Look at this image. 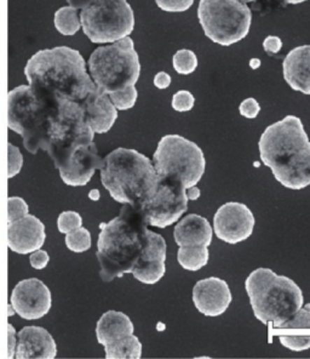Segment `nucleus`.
I'll return each mask as SVG.
<instances>
[{
	"mask_svg": "<svg viewBox=\"0 0 310 359\" xmlns=\"http://www.w3.org/2000/svg\"><path fill=\"white\" fill-rule=\"evenodd\" d=\"M8 126L21 135L23 146L31 154L39 149L54 153L79 134L87 123L80 104L55 101L29 86L8 94Z\"/></svg>",
	"mask_w": 310,
	"mask_h": 359,
	"instance_id": "nucleus-1",
	"label": "nucleus"
},
{
	"mask_svg": "<svg viewBox=\"0 0 310 359\" xmlns=\"http://www.w3.org/2000/svg\"><path fill=\"white\" fill-rule=\"evenodd\" d=\"M31 89L55 101L81 104L99 89L80 53L67 46L41 50L24 68Z\"/></svg>",
	"mask_w": 310,
	"mask_h": 359,
	"instance_id": "nucleus-2",
	"label": "nucleus"
},
{
	"mask_svg": "<svg viewBox=\"0 0 310 359\" xmlns=\"http://www.w3.org/2000/svg\"><path fill=\"white\" fill-rule=\"evenodd\" d=\"M260 156L276 181L286 189L301 191L310 184V141L296 116H286L262 134Z\"/></svg>",
	"mask_w": 310,
	"mask_h": 359,
	"instance_id": "nucleus-3",
	"label": "nucleus"
},
{
	"mask_svg": "<svg viewBox=\"0 0 310 359\" xmlns=\"http://www.w3.org/2000/svg\"><path fill=\"white\" fill-rule=\"evenodd\" d=\"M97 252L99 277L108 283L131 273L143 252L148 224L139 208L124 204L120 214L99 224Z\"/></svg>",
	"mask_w": 310,
	"mask_h": 359,
	"instance_id": "nucleus-4",
	"label": "nucleus"
},
{
	"mask_svg": "<svg viewBox=\"0 0 310 359\" xmlns=\"http://www.w3.org/2000/svg\"><path fill=\"white\" fill-rule=\"evenodd\" d=\"M101 181L118 203L140 207L157 184L153 162L130 149H117L104 158Z\"/></svg>",
	"mask_w": 310,
	"mask_h": 359,
	"instance_id": "nucleus-5",
	"label": "nucleus"
},
{
	"mask_svg": "<svg viewBox=\"0 0 310 359\" xmlns=\"http://www.w3.org/2000/svg\"><path fill=\"white\" fill-rule=\"evenodd\" d=\"M245 289L252 310L260 322L280 329L304 304L301 287L286 276L270 269H257L250 273Z\"/></svg>",
	"mask_w": 310,
	"mask_h": 359,
	"instance_id": "nucleus-6",
	"label": "nucleus"
},
{
	"mask_svg": "<svg viewBox=\"0 0 310 359\" xmlns=\"http://www.w3.org/2000/svg\"><path fill=\"white\" fill-rule=\"evenodd\" d=\"M89 71L96 86L104 94L135 86L141 74V62L130 36L94 50L89 59Z\"/></svg>",
	"mask_w": 310,
	"mask_h": 359,
	"instance_id": "nucleus-7",
	"label": "nucleus"
},
{
	"mask_svg": "<svg viewBox=\"0 0 310 359\" xmlns=\"http://www.w3.org/2000/svg\"><path fill=\"white\" fill-rule=\"evenodd\" d=\"M198 18L205 36L222 46L243 41L251 28V10L240 0H200Z\"/></svg>",
	"mask_w": 310,
	"mask_h": 359,
	"instance_id": "nucleus-8",
	"label": "nucleus"
},
{
	"mask_svg": "<svg viewBox=\"0 0 310 359\" xmlns=\"http://www.w3.org/2000/svg\"><path fill=\"white\" fill-rule=\"evenodd\" d=\"M152 162L157 175L176 176L185 189L197 186L206 168L202 149L181 135H165L162 137Z\"/></svg>",
	"mask_w": 310,
	"mask_h": 359,
	"instance_id": "nucleus-9",
	"label": "nucleus"
},
{
	"mask_svg": "<svg viewBox=\"0 0 310 359\" xmlns=\"http://www.w3.org/2000/svg\"><path fill=\"white\" fill-rule=\"evenodd\" d=\"M80 23L92 43H114L130 36L135 15L126 0H91L81 9Z\"/></svg>",
	"mask_w": 310,
	"mask_h": 359,
	"instance_id": "nucleus-10",
	"label": "nucleus"
},
{
	"mask_svg": "<svg viewBox=\"0 0 310 359\" xmlns=\"http://www.w3.org/2000/svg\"><path fill=\"white\" fill-rule=\"evenodd\" d=\"M187 189L176 176L157 175V184L141 203V212L148 226L167 229L180 220L188 209Z\"/></svg>",
	"mask_w": 310,
	"mask_h": 359,
	"instance_id": "nucleus-11",
	"label": "nucleus"
},
{
	"mask_svg": "<svg viewBox=\"0 0 310 359\" xmlns=\"http://www.w3.org/2000/svg\"><path fill=\"white\" fill-rule=\"evenodd\" d=\"M255 224V216L248 205L238 202L225 203L215 214L213 231L220 241L238 244L251 237Z\"/></svg>",
	"mask_w": 310,
	"mask_h": 359,
	"instance_id": "nucleus-12",
	"label": "nucleus"
},
{
	"mask_svg": "<svg viewBox=\"0 0 310 359\" xmlns=\"http://www.w3.org/2000/svg\"><path fill=\"white\" fill-rule=\"evenodd\" d=\"M52 305L51 292L41 280L28 278L21 280L11 294V309L21 318L36 320L45 317Z\"/></svg>",
	"mask_w": 310,
	"mask_h": 359,
	"instance_id": "nucleus-13",
	"label": "nucleus"
},
{
	"mask_svg": "<svg viewBox=\"0 0 310 359\" xmlns=\"http://www.w3.org/2000/svg\"><path fill=\"white\" fill-rule=\"evenodd\" d=\"M104 159L99 157L94 142L81 144L68 156L57 168L64 184L73 187L85 186L90 182L94 171L101 170Z\"/></svg>",
	"mask_w": 310,
	"mask_h": 359,
	"instance_id": "nucleus-14",
	"label": "nucleus"
},
{
	"mask_svg": "<svg viewBox=\"0 0 310 359\" xmlns=\"http://www.w3.org/2000/svg\"><path fill=\"white\" fill-rule=\"evenodd\" d=\"M233 297L230 285L217 277L202 279L193 287V302L206 317H218L228 310Z\"/></svg>",
	"mask_w": 310,
	"mask_h": 359,
	"instance_id": "nucleus-15",
	"label": "nucleus"
},
{
	"mask_svg": "<svg viewBox=\"0 0 310 359\" xmlns=\"http://www.w3.org/2000/svg\"><path fill=\"white\" fill-rule=\"evenodd\" d=\"M45 238V226L36 216L28 214L8 224V247L21 255L41 249Z\"/></svg>",
	"mask_w": 310,
	"mask_h": 359,
	"instance_id": "nucleus-16",
	"label": "nucleus"
},
{
	"mask_svg": "<svg viewBox=\"0 0 310 359\" xmlns=\"http://www.w3.org/2000/svg\"><path fill=\"white\" fill-rule=\"evenodd\" d=\"M57 346L54 337L41 327H24L18 332L15 357L17 359H54Z\"/></svg>",
	"mask_w": 310,
	"mask_h": 359,
	"instance_id": "nucleus-17",
	"label": "nucleus"
},
{
	"mask_svg": "<svg viewBox=\"0 0 310 359\" xmlns=\"http://www.w3.org/2000/svg\"><path fill=\"white\" fill-rule=\"evenodd\" d=\"M85 121L94 134H106L117 121L118 109L114 107L108 94L97 89L81 104Z\"/></svg>",
	"mask_w": 310,
	"mask_h": 359,
	"instance_id": "nucleus-18",
	"label": "nucleus"
},
{
	"mask_svg": "<svg viewBox=\"0 0 310 359\" xmlns=\"http://www.w3.org/2000/svg\"><path fill=\"white\" fill-rule=\"evenodd\" d=\"M283 79L291 89L310 95V45L297 46L283 62Z\"/></svg>",
	"mask_w": 310,
	"mask_h": 359,
	"instance_id": "nucleus-19",
	"label": "nucleus"
},
{
	"mask_svg": "<svg viewBox=\"0 0 310 359\" xmlns=\"http://www.w3.org/2000/svg\"><path fill=\"white\" fill-rule=\"evenodd\" d=\"M213 229L205 217L189 214L176 224L174 238L178 247H210Z\"/></svg>",
	"mask_w": 310,
	"mask_h": 359,
	"instance_id": "nucleus-20",
	"label": "nucleus"
},
{
	"mask_svg": "<svg viewBox=\"0 0 310 359\" xmlns=\"http://www.w3.org/2000/svg\"><path fill=\"white\" fill-rule=\"evenodd\" d=\"M135 332L134 323L122 312L108 311L102 314L96 325V337L99 345L108 346L132 335Z\"/></svg>",
	"mask_w": 310,
	"mask_h": 359,
	"instance_id": "nucleus-21",
	"label": "nucleus"
},
{
	"mask_svg": "<svg viewBox=\"0 0 310 359\" xmlns=\"http://www.w3.org/2000/svg\"><path fill=\"white\" fill-rule=\"evenodd\" d=\"M107 359H140L142 357V344L134 334L124 337L112 345L104 346Z\"/></svg>",
	"mask_w": 310,
	"mask_h": 359,
	"instance_id": "nucleus-22",
	"label": "nucleus"
},
{
	"mask_svg": "<svg viewBox=\"0 0 310 359\" xmlns=\"http://www.w3.org/2000/svg\"><path fill=\"white\" fill-rule=\"evenodd\" d=\"M209 247H180L177 261L182 269L187 271H199L209 264Z\"/></svg>",
	"mask_w": 310,
	"mask_h": 359,
	"instance_id": "nucleus-23",
	"label": "nucleus"
},
{
	"mask_svg": "<svg viewBox=\"0 0 310 359\" xmlns=\"http://www.w3.org/2000/svg\"><path fill=\"white\" fill-rule=\"evenodd\" d=\"M153 261H167V242L162 236L148 229L143 252L137 264Z\"/></svg>",
	"mask_w": 310,
	"mask_h": 359,
	"instance_id": "nucleus-24",
	"label": "nucleus"
},
{
	"mask_svg": "<svg viewBox=\"0 0 310 359\" xmlns=\"http://www.w3.org/2000/svg\"><path fill=\"white\" fill-rule=\"evenodd\" d=\"M55 27L63 36H74L80 28V16L73 6H63L55 14Z\"/></svg>",
	"mask_w": 310,
	"mask_h": 359,
	"instance_id": "nucleus-25",
	"label": "nucleus"
},
{
	"mask_svg": "<svg viewBox=\"0 0 310 359\" xmlns=\"http://www.w3.org/2000/svg\"><path fill=\"white\" fill-rule=\"evenodd\" d=\"M167 266L165 261H153V262H141L132 269V276L141 283L155 284L165 276Z\"/></svg>",
	"mask_w": 310,
	"mask_h": 359,
	"instance_id": "nucleus-26",
	"label": "nucleus"
},
{
	"mask_svg": "<svg viewBox=\"0 0 310 359\" xmlns=\"http://www.w3.org/2000/svg\"><path fill=\"white\" fill-rule=\"evenodd\" d=\"M172 63L176 72L188 76L195 72V69L198 68V57L192 50L182 49L174 55Z\"/></svg>",
	"mask_w": 310,
	"mask_h": 359,
	"instance_id": "nucleus-27",
	"label": "nucleus"
},
{
	"mask_svg": "<svg viewBox=\"0 0 310 359\" xmlns=\"http://www.w3.org/2000/svg\"><path fill=\"white\" fill-rule=\"evenodd\" d=\"M66 245L73 252H87L91 248V234L84 227L74 229L66 234Z\"/></svg>",
	"mask_w": 310,
	"mask_h": 359,
	"instance_id": "nucleus-28",
	"label": "nucleus"
},
{
	"mask_svg": "<svg viewBox=\"0 0 310 359\" xmlns=\"http://www.w3.org/2000/svg\"><path fill=\"white\" fill-rule=\"evenodd\" d=\"M108 96L112 104H114V107L119 111H126V109H130L135 106L139 93H137L135 86H132L125 88V89L119 90V91H114Z\"/></svg>",
	"mask_w": 310,
	"mask_h": 359,
	"instance_id": "nucleus-29",
	"label": "nucleus"
},
{
	"mask_svg": "<svg viewBox=\"0 0 310 359\" xmlns=\"http://www.w3.org/2000/svg\"><path fill=\"white\" fill-rule=\"evenodd\" d=\"M83 224V219L77 211H63L57 219V227L61 233L67 234L74 229H79Z\"/></svg>",
	"mask_w": 310,
	"mask_h": 359,
	"instance_id": "nucleus-30",
	"label": "nucleus"
},
{
	"mask_svg": "<svg viewBox=\"0 0 310 359\" xmlns=\"http://www.w3.org/2000/svg\"><path fill=\"white\" fill-rule=\"evenodd\" d=\"M280 329H310V304L302 306Z\"/></svg>",
	"mask_w": 310,
	"mask_h": 359,
	"instance_id": "nucleus-31",
	"label": "nucleus"
},
{
	"mask_svg": "<svg viewBox=\"0 0 310 359\" xmlns=\"http://www.w3.org/2000/svg\"><path fill=\"white\" fill-rule=\"evenodd\" d=\"M28 210L29 208L23 198H8V224H13L15 221L27 216Z\"/></svg>",
	"mask_w": 310,
	"mask_h": 359,
	"instance_id": "nucleus-32",
	"label": "nucleus"
},
{
	"mask_svg": "<svg viewBox=\"0 0 310 359\" xmlns=\"http://www.w3.org/2000/svg\"><path fill=\"white\" fill-rule=\"evenodd\" d=\"M280 342L283 347L295 352L309 350L310 335H281L279 337Z\"/></svg>",
	"mask_w": 310,
	"mask_h": 359,
	"instance_id": "nucleus-33",
	"label": "nucleus"
},
{
	"mask_svg": "<svg viewBox=\"0 0 310 359\" xmlns=\"http://www.w3.org/2000/svg\"><path fill=\"white\" fill-rule=\"evenodd\" d=\"M195 99L193 94L189 93L187 90H180L177 91L174 97H172V108L177 112H189L190 109H193Z\"/></svg>",
	"mask_w": 310,
	"mask_h": 359,
	"instance_id": "nucleus-34",
	"label": "nucleus"
},
{
	"mask_svg": "<svg viewBox=\"0 0 310 359\" xmlns=\"http://www.w3.org/2000/svg\"><path fill=\"white\" fill-rule=\"evenodd\" d=\"M8 154H9V165H8V177L13 179L15 176L20 174L22 169L23 156L20 152V149L9 142L8 144Z\"/></svg>",
	"mask_w": 310,
	"mask_h": 359,
	"instance_id": "nucleus-35",
	"label": "nucleus"
},
{
	"mask_svg": "<svg viewBox=\"0 0 310 359\" xmlns=\"http://www.w3.org/2000/svg\"><path fill=\"white\" fill-rule=\"evenodd\" d=\"M157 6L167 13H185L192 8L194 0H155Z\"/></svg>",
	"mask_w": 310,
	"mask_h": 359,
	"instance_id": "nucleus-36",
	"label": "nucleus"
},
{
	"mask_svg": "<svg viewBox=\"0 0 310 359\" xmlns=\"http://www.w3.org/2000/svg\"><path fill=\"white\" fill-rule=\"evenodd\" d=\"M239 112L243 117L248 118V119H255L261 112V106L257 102L256 99L248 97V99L244 100L243 102L240 104Z\"/></svg>",
	"mask_w": 310,
	"mask_h": 359,
	"instance_id": "nucleus-37",
	"label": "nucleus"
},
{
	"mask_svg": "<svg viewBox=\"0 0 310 359\" xmlns=\"http://www.w3.org/2000/svg\"><path fill=\"white\" fill-rule=\"evenodd\" d=\"M50 256L45 250H41L38 249L36 252H33L31 257H29V262L33 269H44L48 264H49Z\"/></svg>",
	"mask_w": 310,
	"mask_h": 359,
	"instance_id": "nucleus-38",
	"label": "nucleus"
},
{
	"mask_svg": "<svg viewBox=\"0 0 310 359\" xmlns=\"http://www.w3.org/2000/svg\"><path fill=\"white\" fill-rule=\"evenodd\" d=\"M263 48H265V53H268L269 55L278 54L283 48V41L279 36H267L263 41Z\"/></svg>",
	"mask_w": 310,
	"mask_h": 359,
	"instance_id": "nucleus-39",
	"label": "nucleus"
},
{
	"mask_svg": "<svg viewBox=\"0 0 310 359\" xmlns=\"http://www.w3.org/2000/svg\"><path fill=\"white\" fill-rule=\"evenodd\" d=\"M8 357L14 358L15 351H16V344H17V337L15 332L14 327L11 324H8Z\"/></svg>",
	"mask_w": 310,
	"mask_h": 359,
	"instance_id": "nucleus-40",
	"label": "nucleus"
},
{
	"mask_svg": "<svg viewBox=\"0 0 310 359\" xmlns=\"http://www.w3.org/2000/svg\"><path fill=\"white\" fill-rule=\"evenodd\" d=\"M170 84L171 76L167 72H159L154 76V86H157V89H167Z\"/></svg>",
	"mask_w": 310,
	"mask_h": 359,
	"instance_id": "nucleus-41",
	"label": "nucleus"
},
{
	"mask_svg": "<svg viewBox=\"0 0 310 359\" xmlns=\"http://www.w3.org/2000/svg\"><path fill=\"white\" fill-rule=\"evenodd\" d=\"M185 192H187V197H188L189 201H197L200 197V189L197 186L189 187Z\"/></svg>",
	"mask_w": 310,
	"mask_h": 359,
	"instance_id": "nucleus-42",
	"label": "nucleus"
},
{
	"mask_svg": "<svg viewBox=\"0 0 310 359\" xmlns=\"http://www.w3.org/2000/svg\"><path fill=\"white\" fill-rule=\"evenodd\" d=\"M91 0H68V3L76 9H83L85 5L89 4Z\"/></svg>",
	"mask_w": 310,
	"mask_h": 359,
	"instance_id": "nucleus-43",
	"label": "nucleus"
},
{
	"mask_svg": "<svg viewBox=\"0 0 310 359\" xmlns=\"http://www.w3.org/2000/svg\"><path fill=\"white\" fill-rule=\"evenodd\" d=\"M89 197H90V199H92L94 202H97V201L99 199V189H92V191L90 192V194H89Z\"/></svg>",
	"mask_w": 310,
	"mask_h": 359,
	"instance_id": "nucleus-44",
	"label": "nucleus"
},
{
	"mask_svg": "<svg viewBox=\"0 0 310 359\" xmlns=\"http://www.w3.org/2000/svg\"><path fill=\"white\" fill-rule=\"evenodd\" d=\"M260 66H261V61H260V60L252 59L251 61H250V67H251L252 69H257Z\"/></svg>",
	"mask_w": 310,
	"mask_h": 359,
	"instance_id": "nucleus-45",
	"label": "nucleus"
},
{
	"mask_svg": "<svg viewBox=\"0 0 310 359\" xmlns=\"http://www.w3.org/2000/svg\"><path fill=\"white\" fill-rule=\"evenodd\" d=\"M304 1H308V0H286V3L288 4H302V3H304Z\"/></svg>",
	"mask_w": 310,
	"mask_h": 359,
	"instance_id": "nucleus-46",
	"label": "nucleus"
},
{
	"mask_svg": "<svg viewBox=\"0 0 310 359\" xmlns=\"http://www.w3.org/2000/svg\"><path fill=\"white\" fill-rule=\"evenodd\" d=\"M240 1H243V3H253V1H257V0H240Z\"/></svg>",
	"mask_w": 310,
	"mask_h": 359,
	"instance_id": "nucleus-47",
	"label": "nucleus"
}]
</instances>
